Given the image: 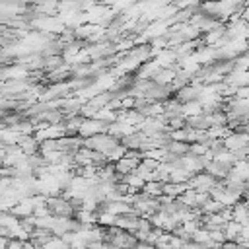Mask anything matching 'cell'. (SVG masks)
I'll list each match as a JSON object with an SVG mask.
<instances>
[{"label": "cell", "mask_w": 249, "mask_h": 249, "mask_svg": "<svg viewBox=\"0 0 249 249\" xmlns=\"http://www.w3.org/2000/svg\"><path fill=\"white\" fill-rule=\"evenodd\" d=\"M231 220L241 224V226H247L249 224V210L245 208L243 202H237L235 206H231Z\"/></svg>", "instance_id": "7a4b0ae2"}, {"label": "cell", "mask_w": 249, "mask_h": 249, "mask_svg": "<svg viewBox=\"0 0 249 249\" xmlns=\"http://www.w3.org/2000/svg\"><path fill=\"white\" fill-rule=\"evenodd\" d=\"M130 167H134V161H130V160H121V161L117 163V169L123 171V173H126Z\"/></svg>", "instance_id": "277c9868"}, {"label": "cell", "mask_w": 249, "mask_h": 249, "mask_svg": "<svg viewBox=\"0 0 249 249\" xmlns=\"http://www.w3.org/2000/svg\"><path fill=\"white\" fill-rule=\"evenodd\" d=\"M136 249H152V247H150V245H144V243H142V245H136Z\"/></svg>", "instance_id": "5b68a950"}, {"label": "cell", "mask_w": 249, "mask_h": 249, "mask_svg": "<svg viewBox=\"0 0 249 249\" xmlns=\"http://www.w3.org/2000/svg\"><path fill=\"white\" fill-rule=\"evenodd\" d=\"M224 146L228 152H237L245 146H249V134L243 130H231L226 138H224Z\"/></svg>", "instance_id": "6da1fadb"}, {"label": "cell", "mask_w": 249, "mask_h": 249, "mask_svg": "<svg viewBox=\"0 0 249 249\" xmlns=\"http://www.w3.org/2000/svg\"><path fill=\"white\" fill-rule=\"evenodd\" d=\"M196 89H193V88H185V89H181V93H179V99L181 101H193V99H196Z\"/></svg>", "instance_id": "3957f363"}, {"label": "cell", "mask_w": 249, "mask_h": 249, "mask_svg": "<svg viewBox=\"0 0 249 249\" xmlns=\"http://www.w3.org/2000/svg\"><path fill=\"white\" fill-rule=\"evenodd\" d=\"M241 202H243V204H245V208L249 210V198H247V200H241Z\"/></svg>", "instance_id": "8992f818"}]
</instances>
